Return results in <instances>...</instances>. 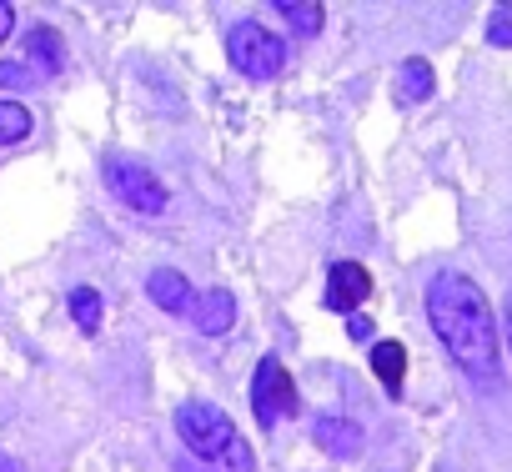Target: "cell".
Listing matches in <instances>:
<instances>
[{"label":"cell","instance_id":"8","mask_svg":"<svg viewBox=\"0 0 512 472\" xmlns=\"http://www.w3.org/2000/svg\"><path fill=\"white\" fill-rule=\"evenodd\" d=\"M146 292H151V302H156L161 312H186V307H191V282H186L176 267H156V272L146 277Z\"/></svg>","mask_w":512,"mask_h":472},{"label":"cell","instance_id":"18","mask_svg":"<svg viewBox=\"0 0 512 472\" xmlns=\"http://www.w3.org/2000/svg\"><path fill=\"white\" fill-rule=\"evenodd\" d=\"M347 332H352V342H367V337H372V317H362V312H357V317L347 322Z\"/></svg>","mask_w":512,"mask_h":472},{"label":"cell","instance_id":"5","mask_svg":"<svg viewBox=\"0 0 512 472\" xmlns=\"http://www.w3.org/2000/svg\"><path fill=\"white\" fill-rule=\"evenodd\" d=\"M251 402H256V422H262V427H277L282 417L297 412V387H292V377H287V367H282L277 357H262V362H256Z\"/></svg>","mask_w":512,"mask_h":472},{"label":"cell","instance_id":"19","mask_svg":"<svg viewBox=\"0 0 512 472\" xmlns=\"http://www.w3.org/2000/svg\"><path fill=\"white\" fill-rule=\"evenodd\" d=\"M11 31H16V11L0 0V41H11Z\"/></svg>","mask_w":512,"mask_h":472},{"label":"cell","instance_id":"13","mask_svg":"<svg viewBox=\"0 0 512 472\" xmlns=\"http://www.w3.org/2000/svg\"><path fill=\"white\" fill-rule=\"evenodd\" d=\"M31 126H36V116H31L21 101H0V146L26 141V136H31Z\"/></svg>","mask_w":512,"mask_h":472},{"label":"cell","instance_id":"12","mask_svg":"<svg viewBox=\"0 0 512 472\" xmlns=\"http://www.w3.org/2000/svg\"><path fill=\"white\" fill-rule=\"evenodd\" d=\"M372 372H377V382L397 397V392H402V377H407V352H402V342H377V347H372Z\"/></svg>","mask_w":512,"mask_h":472},{"label":"cell","instance_id":"3","mask_svg":"<svg viewBox=\"0 0 512 472\" xmlns=\"http://www.w3.org/2000/svg\"><path fill=\"white\" fill-rule=\"evenodd\" d=\"M226 56L246 81H277V71L287 66V46L256 21H236L226 36Z\"/></svg>","mask_w":512,"mask_h":472},{"label":"cell","instance_id":"9","mask_svg":"<svg viewBox=\"0 0 512 472\" xmlns=\"http://www.w3.org/2000/svg\"><path fill=\"white\" fill-rule=\"evenodd\" d=\"M312 437H317L322 452H332V457H357V452H362V427L347 422V417H317Z\"/></svg>","mask_w":512,"mask_h":472},{"label":"cell","instance_id":"17","mask_svg":"<svg viewBox=\"0 0 512 472\" xmlns=\"http://www.w3.org/2000/svg\"><path fill=\"white\" fill-rule=\"evenodd\" d=\"M487 41H492V46H512V6H497V11H492Z\"/></svg>","mask_w":512,"mask_h":472},{"label":"cell","instance_id":"7","mask_svg":"<svg viewBox=\"0 0 512 472\" xmlns=\"http://www.w3.org/2000/svg\"><path fill=\"white\" fill-rule=\"evenodd\" d=\"M186 312H191V322H196L201 337H221V332H231V322H236V297H231L226 287H211V292H201Z\"/></svg>","mask_w":512,"mask_h":472},{"label":"cell","instance_id":"1","mask_svg":"<svg viewBox=\"0 0 512 472\" xmlns=\"http://www.w3.org/2000/svg\"><path fill=\"white\" fill-rule=\"evenodd\" d=\"M427 322L447 357L482 387L497 382V312L487 292L462 272H437L427 282Z\"/></svg>","mask_w":512,"mask_h":472},{"label":"cell","instance_id":"14","mask_svg":"<svg viewBox=\"0 0 512 472\" xmlns=\"http://www.w3.org/2000/svg\"><path fill=\"white\" fill-rule=\"evenodd\" d=\"M277 11L292 21V31H302V36H317L322 31V6H317V0H277Z\"/></svg>","mask_w":512,"mask_h":472},{"label":"cell","instance_id":"15","mask_svg":"<svg viewBox=\"0 0 512 472\" xmlns=\"http://www.w3.org/2000/svg\"><path fill=\"white\" fill-rule=\"evenodd\" d=\"M71 317H76V327H81L86 337H96V332H101V297H96L91 287H76V292H71Z\"/></svg>","mask_w":512,"mask_h":472},{"label":"cell","instance_id":"10","mask_svg":"<svg viewBox=\"0 0 512 472\" xmlns=\"http://www.w3.org/2000/svg\"><path fill=\"white\" fill-rule=\"evenodd\" d=\"M427 96H432V66L422 56H407L397 66V101L402 106H422Z\"/></svg>","mask_w":512,"mask_h":472},{"label":"cell","instance_id":"4","mask_svg":"<svg viewBox=\"0 0 512 472\" xmlns=\"http://www.w3.org/2000/svg\"><path fill=\"white\" fill-rule=\"evenodd\" d=\"M106 186L116 201H126L136 216H161L166 211V186L156 181V171H146L141 161H106Z\"/></svg>","mask_w":512,"mask_h":472},{"label":"cell","instance_id":"11","mask_svg":"<svg viewBox=\"0 0 512 472\" xmlns=\"http://www.w3.org/2000/svg\"><path fill=\"white\" fill-rule=\"evenodd\" d=\"M26 51H31L36 71H46V76H61V71H66V46H61V36H56L51 26H36V31L26 36Z\"/></svg>","mask_w":512,"mask_h":472},{"label":"cell","instance_id":"2","mask_svg":"<svg viewBox=\"0 0 512 472\" xmlns=\"http://www.w3.org/2000/svg\"><path fill=\"white\" fill-rule=\"evenodd\" d=\"M176 432L201 462H221L226 472H251V447L236 432V422L216 402H181L176 407Z\"/></svg>","mask_w":512,"mask_h":472},{"label":"cell","instance_id":"16","mask_svg":"<svg viewBox=\"0 0 512 472\" xmlns=\"http://www.w3.org/2000/svg\"><path fill=\"white\" fill-rule=\"evenodd\" d=\"M0 86H6V91H26V86H36V71L16 66V61H0Z\"/></svg>","mask_w":512,"mask_h":472},{"label":"cell","instance_id":"21","mask_svg":"<svg viewBox=\"0 0 512 472\" xmlns=\"http://www.w3.org/2000/svg\"><path fill=\"white\" fill-rule=\"evenodd\" d=\"M0 472H21V467H16L11 457H0Z\"/></svg>","mask_w":512,"mask_h":472},{"label":"cell","instance_id":"20","mask_svg":"<svg viewBox=\"0 0 512 472\" xmlns=\"http://www.w3.org/2000/svg\"><path fill=\"white\" fill-rule=\"evenodd\" d=\"M502 322H507V342H512V297H507V317Z\"/></svg>","mask_w":512,"mask_h":472},{"label":"cell","instance_id":"6","mask_svg":"<svg viewBox=\"0 0 512 472\" xmlns=\"http://www.w3.org/2000/svg\"><path fill=\"white\" fill-rule=\"evenodd\" d=\"M367 297H372V277H367V267H357V262H337L332 277H327V307L357 317V307H362Z\"/></svg>","mask_w":512,"mask_h":472}]
</instances>
